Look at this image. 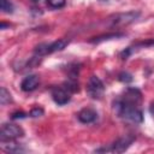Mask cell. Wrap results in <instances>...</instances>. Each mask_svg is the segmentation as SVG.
I'll return each instance as SVG.
<instances>
[{"label":"cell","mask_w":154,"mask_h":154,"mask_svg":"<svg viewBox=\"0 0 154 154\" xmlns=\"http://www.w3.org/2000/svg\"><path fill=\"white\" fill-rule=\"evenodd\" d=\"M141 100L142 94L137 88H128L124 94L114 101L113 108L117 116L124 120L140 124L143 120V114L140 108Z\"/></svg>","instance_id":"6da1fadb"},{"label":"cell","mask_w":154,"mask_h":154,"mask_svg":"<svg viewBox=\"0 0 154 154\" xmlns=\"http://www.w3.org/2000/svg\"><path fill=\"white\" fill-rule=\"evenodd\" d=\"M67 45H69V40H66V38H60V40L53 41V42H51V43H41V45L36 46V48H35V54L38 55V57L47 55V54H52V53H54V52L63 51Z\"/></svg>","instance_id":"7a4b0ae2"},{"label":"cell","mask_w":154,"mask_h":154,"mask_svg":"<svg viewBox=\"0 0 154 154\" xmlns=\"http://www.w3.org/2000/svg\"><path fill=\"white\" fill-rule=\"evenodd\" d=\"M24 135V130L16 124H4L0 130V138L2 142L13 141L14 138L22 137Z\"/></svg>","instance_id":"3957f363"},{"label":"cell","mask_w":154,"mask_h":154,"mask_svg":"<svg viewBox=\"0 0 154 154\" xmlns=\"http://www.w3.org/2000/svg\"><path fill=\"white\" fill-rule=\"evenodd\" d=\"M87 93L91 99H101L105 93L102 81L97 76H91L87 84Z\"/></svg>","instance_id":"277c9868"},{"label":"cell","mask_w":154,"mask_h":154,"mask_svg":"<svg viewBox=\"0 0 154 154\" xmlns=\"http://www.w3.org/2000/svg\"><path fill=\"white\" fill-rule=\"evenodd\" d=\"M52 99L53 101L59 105V106H63V105H66L70 99H71V93L64 87H53L52 88Z\"/></svg>","instance_id":"5b68a950"},{"label":"cell","mask_w":154,"mask_h":154,"mask_svg":"<svg viewBox=\"0 0 154 154\" xmlns=\"http://www.w3.org/2000/svg\"><path fill=\"white\" fill-rule=\"evenodd\" d=\"M132 141H134V137L125 136V137L118 138L114 143H112V144H111V147L105 148V149H97V152L105 150V152H116V153H122V152L126 150V149L130 147V144L132 143Z\"/></svg>","instance_id":"8992f818"},{"label":"cell","mask_w":154,"mask_h":154,"mask_svg":"<svg viewBox=\"0 0 154 154\" xmlns=\"http://www.w3.org/2000/svg\"><path fill=\"white\" fill-rule=\"evenodd\" d=\"M38 82H40V78L37 75H29L22 81L20 89L23 91H32L38 85Z\"/></svg>","instance_id":"52a82bcc"},{"label":"cell","mask_w":154,"mask_h":154,"mask_svg":"<svg viewBox=\"0 0 154 154\" xmlns=\"http://www.w3.org/2000/svg\"><path fill=\"white\" fill-rule=\"evenodd\" d=\"M138 12H128V13H123V14H117L114 16V19H112L113 25H123V24H128L131 23L132 20H135L138 17Z\"/></svg>","instance_id":"ba28073f"},{"label":"cell","mask_w":154,"mask_h":154,"mask_svg":"<svg viewBox=\"0 0 154 154\" xmlns=\"http://www.w3.org/2000/svg\"><path fill=\"white\" fill-rule=\"evenodd\" d=\"M77 117H78V120H79L81 123L89 124V123H93V122L96 119L97 114H96V112H95L93 108L85 107V108H83V109H81V111L78 112Z\"/></svg>","instance_id":"9c48e42d"},{"label":"cell","mask_w":154,"mask_h":154,"mask_svg":"<svg viewBox=\"0 0 154 154\" xmlns=\"http://www.w3.org/2000/svg\"><path fill=\"white\" fill-rule=\"evenodd\" d=\"M122 36H124V34H120V32H113V34H107V35H101V36H97V37H93L89 42L99 43V42H102V41H105V40L117 38V37H122Z\"/></svg>","instance_id":"30bf717a"},{"label":"cell","mask_w":154,"mask_h":154,"mask_svg":"<svg viewBox=\"0 0 154 154\" xmlns=\"http://www.w3.org/2000/svg\"><path fill=\"white\" fill-rule=\"evenodd\" d=\"M12 102V97H11V94L10 91L6 89V88H1V91H0V103L1 105H6V103H10Z\"/></svg>","instance_id":"8fae6325"},{"label":"cell","mask_w":154,"mask_h":154,"mask_svg":"<svg viewBox=\"0 0 154 154\" xmlns=\"http://www.w3.org/2000/svg\"><path fill=\"white\" fill-rule=\"evenodd\" d=\"M66 0H47V4L52 8H60L65 5Z\"/></svg>","instance_id":"7c38bea8"},{"label":"cell","mask_w":154,"mask_h":154,"mask_svg":"<svg viewBox=\"0 0 154 154\" xmlns=\"http://www.w3.org/2000/svg\"><path fill=\"white\" fill-rule=\"evenodd\" d=\"M0 2H1V10L4 11V12H12V4L10 2V0H0Z\"/></svg>","instance_id":"4fadbf2b"},{"label":"cell","mask_w":154,"mask_h":154,"mask_svg":"<svg viewBox=\"0 0 154 154\" xmlns=\"http://www.w3.org/2000/svg\"><path fill=\"white\" fill-rule=\"evenodd\" d=\"M118 79H119L120 82L129 83V82H131V81H132V76H131L129 72H122V73H119Z\"/></svg>","instance_id":"5bb4252c"},{"label":"cell","mask_w":154,"mask_h":154,"mask_svg":"<svg viewBox=\"0 0 154 154\" xmlns=\"http://www.w3.org/2000/svg\"><path fill=\"white\" fill-rule=\"evenodd\" d=\"M43 114V109L41 108V107H34L31 111H30V113H29V116L30 117H40V116H42Z\"/></svg>","instance_id":"9a60e30c"},{"label":"cell","mask_w":154,"mask_h":154,"mask_svg":"<svg viewBox=\"0 0 154 154\" xmlns=\"http://www.w3.org/2000/svg\"><path fill=\"white\" fill-rule=\"evenodd\" d=\"M28 114L26 113H24V112H14V113H12V116H11V118L12 119H22V118H25Z\"/></svg>","instance_id":"2e32d148"},{"label":"cell","mask_w":154,"mask_h":154,"mask_svg":"<svg viewBox=\"0 0 154 154\" xmlns=\"http://www.w3.org/2000/svg\"><path fill=\"white\" fill-rule=\"evenodd\" d=\"M149 111H150V113L154 116V102H152V105H150V108H149Z\"/></svg>","instance_id":"e0dca14e"},{"label":"cell","mask_w":154,"mask_h":154,"mask_svg":"<svg viewBox=\"0 0 154 154\" xmlns=\"http://www.w3.org/2000/svg\"><path fill=\"white\" fill-rule=\"evenodd\" d=\"M32 1H34V2H37V1H40V0H32Z\"/></svg>","instance_id":"ac0fdd59"}]
</instances>
